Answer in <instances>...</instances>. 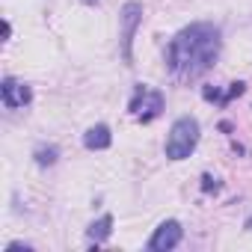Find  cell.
Segmentation results:
<instances>
[{"mask_svg": "<svg viewBox=\"0 0 252 252\" xmlns=\"http://www.w3.org/2000/svg\"><path fill=\"white\" fill-rule=\"evenodd\" d=\"M220 48H222L220 27H214L208 21H199V24L184 27L169 42L166 65H169L175 80L190 83V80H199L202 74H208L214 68V63L220 57Z\"/></svg>", "mask_w": 252, "mask_h": 252, "instance_id": "cell-1", "label": "cell"}, {"mask_svg": "<svg viewBox=\"0 0 252 252\" xmlns=\"http://www.w3.org/2000/svg\"><path fill=\"white\" fill-rule=\"evenodd\" d=\"M196 146H199V122L193 116L175 119V125L169 128V137H166V158L184 160L196 152Z\"/></svg>", "mask_w": 252, "mask_h": 252, "instance_id": "cell-2", "label": "cell"}, {"mask_svg": "<svg viewBox=\"0 0 252 252\" xmlns=\"http://www.w3.org/2000/svg\"><path fill=\"white\" fill-rule=\"evenodd\" d=\"M163 95L152 86H137L134 89V98H131V113L140 119V122H152L163 113Z\"/></svg>", "mask_w": 252, "mask_h": 252, "instance_id": "cell-3", "label": "cell"}, {"mask_svg": "<svg viewBox=\"0 0 252 252\" xmlns=\"http://www.w3.org/2000/svg\"><path fill=\"white\" fill-rule=\"evenodd\" d=\"M119 21H122V57L131 63V60H134V51H131V45H134L137 27H140V21H143V6L137 3V0H131V3H125V6H122V15H119Z\"/></svg>", "mask_w": 252, "mask_h": 252, "instance_id": "cell-4", "label": "cell"}, {"mask_svg": "<svg viewBox=\"0 0 252 252\" xmlns=\"http://www.w3.org/2000/svg\"><path fill=\"white\" fill-rule=\"evenodd\" d=\"M181 237H184L181 222H178V220H166V222H160V225L155 228V234L149 237V249H152V252H169V249H175V246L181 243Z\"/></svg>", "mask_w": 252, "mask_h": 252, "instance_id": "cell-5", "label": "cell"}, {"mask_svg": "<svg viewBox=\"0 0 252 252\" xmlns=\"http://www.w3.org/2000/svg\"><path fill=\"white\" fill-rule=\"evenodd\" d=\"M0 98H3V104L9 110H21V107H27L33 101V89L27 83L15 80V77H6L3 86H0Z\"/></svg>", "mask_w": 252, "mask_h": 252, "instance_id": "cell-6", "label": "cell"}, {"mask_svg": "<svg viewBox=\"0 0 252 252\" xmlns=\"http://www.w3.org/2000/svg\"><path fill=\"white\" fill-rule=\"evenodd\" d=\"M110 143H113V134H110L107 125H92V128L83 134L86 149H110Z\"/></svg>", "mask_w": 252, "mask_h": 252, "instance_id": "cell-7", "label": "cell"}, {"mask_svg": "<svg viewBox=\"0 0 252 252\" xmlns=\"http://www.w3.org/2000/svg\"><path fill=\"white\" fill-rule=\"evenodd\" d=\"M110 231H113V217H110V214H104L101 220H95V222L89 225V237H92L95 243L107 240V237H110Z\"/></svg>", "mask_w": 252, "mask_h": 252, "instance_id": "cell-8", "label": "cell"}, {"mask_svg": "<svg viewBox=\"0 0 252 252\" xmlns=\"http://www.w3.org/2000/svg\"><path fill=\"white\" fill-rule=\"evenodd\" d=\"M57 155H60V152H57L54 146H51V149H39V152H36V163H39V166H51V163H57Z\"/></svg>", "mask_w": 252, "mask_h": 252, "instance_id": "cell-9", "label": "cell"}, {"mask_svg": "<svg viewBox=\"0 0 252 252\" xmlns=\"http://www.w3.org/2000/svg\"><path fill=\"white\" fill-rule=\"evenodd\" d=\"M246 228H249V231H252V217H249V220H246Z\"/></svg>", "mask_w": 252, "mask_h": 252, "instance_id": "cell-10", "label": "cell"}]
</instances>
